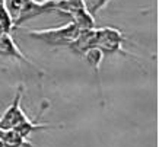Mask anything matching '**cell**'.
I'll list each match as a JSON object with an SVG mask.
<instances>
[{"instance_id":"obj_1","label":"cell","mask_w":159,"mask_h":147,"mask_svg":"<svg viewBox=\"0 0 159 147\" xmlns=\"http://www.w3.org/2000/svg\"><path fill=\"white\" fill-rule=\"evenodd\" d=\"M79 33H80V29L72 22L63 25V26H58V28L25 31L26 37L37 39L39 42L47 44V45H53V47H69L77 38Z\"/></svg>"},{"instance_id":"obj_2","label":"cell","mask_w":159,"mask_h":147,"mask_svg":"<svg viewBox=\"0 0 159 147\" xmlns=\"http://www.w3.org/2000/svg\"><path fill=\"white\" fill-rule=\"evenodd\" d=\"M22 93H24V86L19 85L12 105L6 109L3 117L0 118V128H2V130H13L16 125H19V124H22L29 119L28 117L25 115L24 111H22V108L19 106V102H20V99H22Z\"/></svg>"},{"instance_id":"obj_3","label":"cell","mask_w":159,"mask_h":147,"mask_svg":"<svg viewBox=\"0 0 159 147\" xmlns=\"http://www.w3.org/2000/svg\"><path fill=\"white\" fill-rule=\"evenodd\" d=\"M97 42V29H88V31H80V33L77 35V38L69 45V50L75 52L76 56L83 57V54L95 47Z\"/></svg>"},{"instance_id":"obj_4","label":"cell","mask_w":159,"mask_h":147,"mask_svg":"<svg viewBox=\"0 0 159 147\" xmlns=\"http://www.w3.org/2000/svg\"><path fill=\"white\" fill-rule=\"evenodd\" d=\"M83 58L86 60L89 67L93 70L95 79H97V83H98V89H101V85H99V67H101L102 60H104V52L98 47H93L83 54Z\"/></svg>"},{"instance_id":"obj_5","label":"cell","mask_w":159,"mask_h":147,"mask_svg":"<svg viewBox=\"0 0 159 147\" xmlns=\"http://www.w3.org/2000/svg\"><path fill=\"white\" fill-rule=\"evenodd\" d=\"M72 19V24H75L80 31H88V29L95 28V22H93V16H92L86 9H80L72 13L69 16Z\"/></svg>"},{"instance_id":"obj_6","label":"cell","mask_w":159,"mask_h":147,"mask_svg":"<svg viewBox=\"0 0 159 147\" xmlns=\"http://www.w3.org/2000/svg\"><path fill=\"white\" fill-rule=\"evenodd\" d=\"M0 56H10V57L19 58V60H22V61L28 63L31 67H34L32 63H29L28 60L22 56V52L18 50L16 44L12 41L10 37H3V38H0Z\"/></svg>"}]
</instances>
